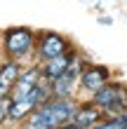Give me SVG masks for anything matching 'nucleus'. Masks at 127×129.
<instances>
[{"label": "nucleus", "instance_id": "4", "mask_svg": "<svg viewBox=\"0 0 127 129\" xmlns=\"http://www.w3.org/2000/svg\"><path fill=\"white\" fill-rule=\"evenodd\" d=\"M71 49H73V45L66 35L57 31H42L38 33V40H35V61H47V59H54Z\"/></svg>", "mask_w": 127, "mask_h": 129}, {"label": "nucleus", "instance_id": "6", "mask_svg": "<svg viewBox=\"0 0 127 129\" xmlns=\"http://www.w3.org/2000/svg\"><path fill=\"white\" fill-rule=\"evenodd\" d=\"M26 63L21 61H14V59H0V99L3 96H10L14 85H17L21 71H24Z\"/></svg>", "mask_w": 127, "mask_h": 129}, {"label": "nucleus", "instance_id": "3", "mask_svg": "<svg viewBox=\"0 0 127 129\" xmlns=\"http://www.w3.org/2000/svg\"><path fill=\"white\" fill-rule=\"evenodd\" d=\"M104 110V115H125L127 113V85L108 80L101 89H96L92 96H87Z\"/></svg>", "mask_w": 127, "mask_h": 129}, {"label": "nucleus", "instance_id": "10", "mask_svg": "<svg viewBox=\"0 0 127 129\" xmlns=\"http://www.w3.org/2000/svg\"><path fill=\"white\" fill-rule=\"evenodd\" d=\"M0 59H3V42H0Z\"/></svg>", "mask_w": 127, "mask_h": 129}, {"label": "nucleus", "instance_id": "1", "mask_svg": "<svg viewBox=\"0 0 127 129\" xmlns=\"http://www.w3.org/2000/svg\"><path fill=\"white\" fill-rule=\"evenodd\" d=\"M78 99H59V96H49L45 103H40L31 115H28L21 129H59L64 124H71L73 115L78 108Z\"/></svg>", "mask_w": 127, "mask_h": 129}, {"label": "nucleus", "instance_id": "11", "mask_svg": "<svg viewBox=\"0 0 127 129\" xmlns=\"http://www.w3.org/2000/svg\"><path fill=\"white\" fill-rule=\"evenodd\" d=\"M122 129H127V124H125V127H122Z\"/></svg>", "mask_w": 127, "mask_h": 129}, {"label": "nucleus", "instance_id": "5", "mask_svg": "<svg viewBox=\"0 0 127 129\" xmlns=\"http://www.w3.org/2000/svg\"><path fill=\"white\" fill-rule=\"evenodd\" d=\"M108 80H111V68H108V66H101V63H85L83 71H80L78 92L92 96L96 89H101Z\"/></svg>", "mask_w": 127, "mask_h": 129}, {"label": "nucleus", "instance_id": "9", "mask_svg": "<svg viewBox=\"0 0 127 129\" xmlns=\"http://www.w3.org/2000/svg\"><path fill=\"white\" fill-rule=\"evenodd\" d=\"M5 122H10V96L0 99V127Z\"/></svg>", "mask_w": 127, "mask_h": 129}, {"label": "nucleus", "instance_id": "2", "mask_svg": "<svg viewBox=\"0 0 127 129\" xmlns=\"http://www.w3.org/2000/svg\"><path fill=\"white\" fill-rule=\"evenodd\" d=\"M35 40H38V33L28 26L5 28V31H0L3 56L21 61V63H31V61H35Z\"/></svg>", "mask_w": 127, "mask_h": 129}, {"label": "nucleus", "instance_id": "8", "mask_svg": "<svg viewBox=\"0 0 127 129\" xmlns=\"http://www.w3.org/2000/svg\"><path fill=\"white\" fill-rule=\"evenodd\" d=\"M73 54H75V47H73L71 52H64V54L54 56V59L40 61V71H42V78L47 80V82H52L54 78H59V75H61V73L66 71V68H68V63H71Z\"/></svg>", "mask_w": 127, "mask_h": 129}, {"label": "nucleus", "instance_id": "7", "mask_svg": "<svg viewBox=\"0 0 127 129\" xmlns=\"http://www.w3.org/2000/svg\"><path fill=\"white\" fill-rule=\"evenodd\" d=\"M101 117H104V110H101L96 103H92V101L87 99V101H80V103H78L75 115H73L71 124H78V127L89 129L92 124H96V122H99Z\"/></svg>", "mask_w": 127, "mask_h": 129}]
</instances>
